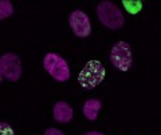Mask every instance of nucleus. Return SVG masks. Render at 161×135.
Instances as JSON below:
<instances>
[{
	"mask_svg": "<svg viewBox=\"0 0 161 135\" xmlns=\"http://www.w3.org/2000/svg\"><path fill=\"white\" fill-rule=\"evenodd\" d=\"M106 70L99 60H89L78 75V83L83 90L92 91L103 82Z\"/></svg>",
	"mask_w": 161,
	"mask_h": 135,
	"instance_id": "obj_1",
	"label": "nucleus"
},
{
	"mask_svg": "<svg viewBox=\"0 0 161 135\" xmlns=\"http://www.w3.org/2000/svg\"><path fill=\"white\" fill-rule=\"evenodd\" d=\"M97 16L99 22L109 29H119L124 27L125 18L121 9L114 3L103 0L97 6Z\"/></svg>",
	"mask_w": 161,
	"mask_h": 135,
	"instance_id": "obj_2",
	"label": "nucleus"
},
{
	"mask_svg": "<svg viewBox=\"0 0 161 135\" xmlns=\"http://www.w3.org/2000/svg\"><path fill=\"white\" fill-rule=\"evenodd\" d=\"M43 67L57 82H67L70 79V68L67 62L60 55L48 52L43 58Z\"/></svg>",
	"mask_w": 161,
	"mask_h": 135,
	"instance_id": "obj_3",
	"label": "nucleus"
},
{
	"mask_svg": "<svg viewBox=\"0 0 161 135\" xmlns=\"http://www.w3.org/2000/svg\"><path fill=\"white\" fill-rule=\"evenodd\" d=\"M110 62L113 66L122 72L129 71L133 63V54L132 48H130L129 43L126 42H117L113 44L112 49H110Z\"/></svg>",
	"mask_w": 161,
	"mask_h": 135,
	"instance_id": "obj_4",
	"label": "nucleus"
},
{
	"mask_svg": "<svg viewBox=\"0 0 161 135\" xmlns=\"http://www.w3.org/2000/svg\"><path fill=\"white\" fill-rule=\"evenodd\" d=\"M22 62L16 54L8 52L0 56V74L9 82H18L22 76Z\"/></svg>",
	"mask_w": 161,
	"mask_h": 135,
	"instance_id": "obj_5",
	"label": "nucleus"
},
{
	"mask_svg": "<svg viewBox=\"0 0 161 135\" xmlns=\"http://www.w3.org/2000/svg\"><path fill=\"white\" fill-rule=\"evenodd\" d=\"M69 24L71 27L75 36L78 38H87L92 34V23L86 13L80 9H75L70 13Z\"/></svg>",
	"mask_w": 161,
	"mask_h": 135,
	"instance_id": "obj_6",
	"label": "nucleus"
},
{
	"mask_svg": "<svg viewBox=\"0 0 161 135\" xmlns=\"http://www.w3.org/2000/svg\"><path fill=\"white\" fill-rule=\"evenodd\" d=\"M53 117L58 123H69L74 117L73 107L66 102H57L53 108Z\"/></svg>",
	"mask_w": 161,
	"mask_h": 135,
	"instance_id": "obj_7",
	"label": "nucleus"
},
{
	"mask_svg": "<svg viewBox=\"0 0 161 135\" xmlns=\"http://www.w3.org/2000/svg\"><path fill=\"white\" fill-rule=\"evenodd\" d=\"M102 108V103L99 99H89L83 104V115L86 117L89 121H95L99 115V111Z\"/></svg>",
	"mask_w": 161,
	"mask_h": 135,
	"instance_id": "obj_8",
	"label": "nucleus"
},
{
	"mask_svg": "<svg viewBox=\"0 0 161 135\" xmlns=\"http://www.w3.org/2000/svg\"><path fill=\"white\" fill-rule=\"evenodd\" d=\"M14 13V4L9 0H0V20L9 18Z\"/></svg>",
	"mask_w": 161,
	"mask_h": 135,
	"instance_id": "obj_9",
	"label": "nucleus"
},
{
	"mask_svg": "<svg viewBox=\"0 0 161 135\" xmlns=\"http://www.w3.org/2000/svg\"><path fill=\"white\" fill-rule=\"evenodd\" d=\"M124 6H125V8L128 9V11L130 12V13H137L141 8H142V3L141 2H128V0H124Z\"/></svg>",
	"mask_w": 161,
	"mask_h": 135,
	"instance_id": "obj_10",
	"label": "nucleus"
},
{
	"mask_svg": "<svg viewBox=\"0 0 161 135\" xmlns=\"http://www.w3.org/2000/svg\"><path fill=\"white\" fill-rule=\"evenodd\" d=\"M0 135H14V128L7 122L0 121Z\"/></svg>",
	"mask_w": 161,
	"mask_h": 135,
	"instance_id": "obj_11",
	"label": "nucleus"
},
{
	"mask_svg": "<svg viewBox=\"0 0 161 135\" xmlns=\"http://www.w3.org/2000/svg\"><path fill=\"white\" fill-rule=\"evenodd\" d=\"M44 135H64V132H62L58 128H54V127H50L44 131Z\"/></svg>",
	"mask_w": 161,
	"mask_h": 135,
	"instance_id": "obj_12",
	"label": "nucleus"
},
{
	"mask_svg": "<svg viewBox=\"0 0 161 135\" xmlns=\"http://www.w3.org/2000/svg\"><path fill=\"white\" fill-rule=\"evenodd\" d=\"M85 135H105L103 132H99V131H89V132H86Z\"/></svg>",
	"mask_w": 161,
	"mask_h": 135,
	"instance_id": "obj_13",
	"label": "nucleus"
},
{
	"mask_svg": "<svg viewBox=\"0 0 161 135\" xmlns=\"http://www.w3.org/2000/svg\"><path fill=\"white\" fill-rule=\"evenodd\" d=\"M3 80V76H2V74H0V82H2Z\"/></svg>",
	"mask_w": 161,
	"mask_h": 135,
	"instance_id": "obj_14",
	"label": "nucleus"
}]
</instances>
